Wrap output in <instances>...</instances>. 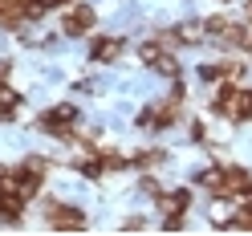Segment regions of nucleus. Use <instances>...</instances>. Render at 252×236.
<instances>
[{"instance_id": "f257e3e1", "label": "nucleus", "mask_w": 252, "mask_h": 236, "mask_svg": "<svg viewBox=\"0 0 252 236\" xmlns=\"http://www.w3.org/2000/svg\"><path fill=\"white\" fill-rule=\"evenodd\" d=\"M199 183L208 187L212 196L220 200H232V196H252V175L244 167H212V171H203Z\"/></svg>"}, {"instance_id": "f03ea898", "label": "nucleus", "mask_w": 252, "mask_h": 236, "mask_svg": "<svg viewBox=\"0 0 252 236\" xmlns=\"http://www.w3.org/2000/svg\"><path fill=\"white\" fill-rule=\"evenodd\" d=\"M212 106H216V110H220L224 118H232V122H244V118H252V90H244V86H232V82H224V86L216 90Z\"/></svg>"}, {"instance_id": "7ed1b4c3", "label": "nucleus", "mask_w": 252, "mask_h": 236, "mask_svg": "<svg viewBox=\"0 0 252 236\" xmlns=\"http://www.w3.org/2000/svg\"><path fill=\"white\" fill-rule=\"evenodd\" d=\"M179 102H183V98L171 94L167 102L147 106L143 114H138V127H147V131H167V127H175V122H179Z\"/></svg>"}, {"instance_id": "20e7f679", "label": "nucleus", "mask_w": 252, "mask_h": 236, "mask_svg": "<svg viewBox=\"0 0 252 236\" xmlns=\"http://www.w3.org/2000/svg\"><path fill=\"white\" fill-rule=\"evenodd\" d=\"M73 118H77V110H73V106H53V110H45V114L37 118V127H41L45 135L65 138V143H69V138H77V135H73V127H69Z\"/></svg>"}, {"instance_id": "39448f33", "label": "nucleus", "mask_w": 252, "mask_h": 236, "mask_svg": "<svg viewBox=\"0 0 252 236\" xmlns=\"http://www.w3.org/2000/svg\"><path fill=\"white\" fill-rule=\"evenodd\" d=\"M45 220H49L53 232H82L86 228V212L69 208V203H49V208H45Z\"/></svg>"}, {"instance_id": "423d86ee", "label": "nucleus", "mask_w": 252, "mask_h": 236, "mask_svg": "<svg viewBox=\"0 0 252 236\" xmlns=\"http://www.w3.org/2000/svg\"><path fill=\"white\" fill-rule=\"evenodd\" d=\"M138 57H143V61H147L151 69H159V73H167V77H175V73H179V61L171 57V53L163 49L159 41H147L143 49H138Z\"/></svg>"}, {"instance_id": "0eeeda50", "label": "nucleus", "mask_w": 252, "mask_h": 236, "mask_svg": "<svg viewBox=\"0 0 252 236\" xmlns=\"http://www.w3.org/2000/svg\"><path fill=\"white\" fill-rule=\"evenodd\" d=\"M187 203H191V192H187V187H175V192H159V208H163V220H183Z\"/></svg>"}, {"instance_id": "6e6552de", "label": "nucleus", "mask_w": 252, "mask_h": 236, "mask_svg": "<svg viewBox=\"0 0 252 236\" xmlns=\"http://www.w3.org/2000/svg\"><path fill=\"white\" fill-rule=\"evenodd\" d=\"M61 29H65V37H86L90 29H94V12L77 4L73 12H65V17H61Z\"/></svg>"}, {"instance_id": "1a4fd4ad", "label": "nucleus", "mask_w": 252, "mask_h": 236, "mask_svg": "<svg viewBox=\"0 0 252 236\" xmlns=\"http://www.w3.org/2000/svg\"><path fill=\"white\" fill-rule=\"evenodd\" d=\"M118 53H122V41L118 37H94L90 41V57L94 61H114Z\"/></svg>"}, {"instance_id": "9d476101", "label": "nucleus", "mask_w": 252, "mask_h": 236, "mask_svg": "<svg viewBox=\"0 0 252 236\" xmlns=\"http://www.w3.org/2000/svg\"><path fill=\"white\" fill-rule=\"evenodd\" d=\"M25 4H29V0H0V25L21 29V21H25Z\"/></svg>"}, {"instance_id": "9b49d317", "label": "nucleus", "mask_w": 252, "mask_h": 236, "mask_svg": "<svg viewBox=\"0 0 252 236\" xmlns=\"http://www.w3.org/2000/svg\"><path fill=\"white\" fill-rule=\"evenodd\" d=\"M163 159H167V151H159V147H155V151H138L130 163H134V167H151V163H163Z\"/></svg>"}, {"instance_id": "f8f14e48", "label": "nucleus", "mask_w": 252, "mask_h": 236, "mask_svg": "<svg viewBox=\"0 0 252 236\" xmlns=\"http://www.w3.org/2000/svg\"><path fill=\"white\" fill-rule=\"evenodd\" d=\"M102 167H106V171H122V167H130V159L118 155V151H102Z\"/></svg>"}, {"instance_id": "ddd939ff", "label": "nucleus", "mask_w": 252, "mask_h": 236, "mask_svg": "<svg viewBox=\"0 0 252 236\" xmlns=\"http://www.w3.org/2000/svg\"><path fill=\"white\" fill-rule=\"evenodd\" d=\"M224 228H244V232H252V200L236 212V220H232V224H224Z\"/></svg>"}, {"instance_id": "4468645a", "label": "nucleus", "mask_w": 252, "mask_h": 236, "mask_svg": "<svg viewBox=\"0 0 252 236\" xmlns=\"http://www.w3.org/2000/svg\"><path fill=\"white\" fill-rule=\"evenodd\" d=\"M240 61H224V66H220V77H228V82H236V77H240Z\"/></svg>"}, {"instance_id": "2eb2a0df", "label": "nucleus", "mask_w": 252, "mask_h": 236, "mask_svg": "<svg viewBox=\"0 0 252 236\" xmlns=\"http://www.w3.org/2000/svg\"><path fill=\"white\" fill-rule=\"evenodd\" d=\"M122 228H126V232H143V228H147V216H130V220H122Z\"/></svg>"}, {"instance_id": "dca6fc26", "label": "nucleus", "mask_w": 252, "mask_h": 236, "mask_svg": "<svg viewBox=\"0 0 252 236\" xmlns=\"http://www.w3.org/2000/svg\"><path fill=\"white\" fill-rule=\"evenodd\" d=\"M143 192H147V196H155V200H159V192H163V187L155 183V179H143Z\"/></svg>"}, {"instance_id": "f3484780", "label": "nucleus", "mask_w": 252, "mask_h": 236, "mask_svg": "<svg viewBox=\"0 0 252 236\" xmlns=\"http://www.w3.org/2000/svg\"><path fill=\"white\" fill-rule=\"evenodd\" d=\"M199 77H208V82H216V77H220V66H203V69H199Z\"/></svg>"}, {"instance_id": "a211bd4d", "label": "nucleus", "mask_w": 252, "mask_h": 236, "mask_svg": "<svg viewBox=\"0 0 252 236\" xmlns=\"http://www.w3.org/2000/svg\"><path fill=\"white\" fill-rule=\"evenodd\" d=\"M240 49H244V53L252 57V29H248V37H244V45H240Z\"/></svg>"}, {"instance_id": "6ab92c4d", "label": "nucleus", "mask_w": 252, "mask_h": 236, "mask_svg": "<svg viewBox=\"0 0 252 236\" xmlns=\"http://www.w3.org/2000/svg\"><path fill=\"white\" fill-rule=\"evenodd\" d=\"M65 4H73V0H49V8H65Z\"/></svg>"}]
</instances>
